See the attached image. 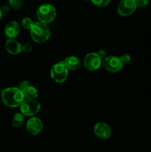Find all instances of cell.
<instances>
[{"label": "cell", "mask_w": 151, "mask_h": 152, "mask_svg": "<svg viewBox=\"0 0 151 152\" xmlns=\"http://www.w3.org/2000/svg\"><path fill=\"white\" fill-rule=\"evenodd\" d=\"M5 49L10 54L18 55L22 51V45L14 39H8L5 42Z\"/></svg>", "instance_id": "12"}, {"label": "cell", "mask_w": 151, "mask_h": 152, "mask_svg": "<svg viewBox=\"0 0 151 152\" xmlns=\"http://www.w3.org/2000/svg\"><path fill=\"white\" fill-rule=\"evenodd\" d=\"M2 16H3V13H2V11H1V7H0V19L2 18Z\"/></svg>", "instance_id": "24"}, {"label": "cell", "mask_w": 151, "mask_h": 152, "mask_svg": "<svg viewBox=\"0 0 151 152\" xmlns=\"http://www.w3.org/2000/svg\"><path fill=\"white\" fill-rule=\"evenodd\" d=\"M148 0H136V4L139 7H144L148 4Z\"/></svg>", "instance_id": "21"}, {"label": "cell", "mask_w": 151, "mask_h": 152, "mask_svg": "<svg viewBox=\"0 0 151 152\" xmlns=\"http://www.w3.org/2000/svg\"><path fill=\"white\" fill-rule=\"evenodd\" d=\"M136 0H121L117 10L120 16H128L133 14L137 8Z\"/></svg>", "instance_id": "8"}, {"label": "cell", "mask_w": 151, "mask_h": 152, "mask_svg": "<svg viewBox=\"0 0 151 152\" xmlns=\"http://www.w3.org/2000/svg\"><path fill=\"white\" fill-rule=\"evenodd\" d=\"M91 1L94 5L99 7H103L108 5L110 2V0H91Z\"/></svg>", "instance_id": "18"}, {"label": "cell", "mask_w": 151, "mask_h": 152, "mask_svg": "<svg viewBox=\"0 0 151 152\" xmlns=\"http://www.w3.org/2000/svg\"><path fill=\"white\" fill-rule=\"evenodd\" d=\"M24 123V116L22 113H16L12 119V126L15 128H19L22 126Z\"/></svg>", "instance_id": "15"}, {"label": "cell", "mask_w": 151, "mask_h": 152, "mask_svg": "<svg viewBox=\"0 0 151 152\" xmlns=\"http://www.w3.org/2000/svg\"><path fill=\"white\" fill-rule=\"evenodd\" d=\"M26 129L30 134L38 135L42 132L43 123L39 118L36 117H32L27 121Z\"/></svg>", "instance_id": "10"}, {"label": "cell", "mask_w": 151, "mask_h": 152, "mask_svg": "<svg viewBox=\"0 0 151 152\" xmlns=\"http://www.w3.org/2000/svg\"><path fill=\"white\" fill-rule=\"evenodd\" d=\"M38 22L44 24L51 23L56 16V8L50 4H44L40 6L36 12Z\"/></svg>", "instance_id": "3"}, {"label": "cell", "mask_w": 151, "mask_h": 152, "mask_svg": "<svg viewBox=\"0 0 151 152\" xmlns=\"http://www.w3.org/2000/svg\"><path fill=\"white\" fill-rule=\"evenodd\" d=\"M41 110V105L36 100L26 99L20 105L21 113L23 116L31 117L38 114Z\"/></svg>", "instance_id": "5"}, {"label": "cell", "mask_w": 151, "mask_h": 152, "mask_svg": "<svg viewBox=\"0 0 151 152\" xmlns=\"http://www.w3.org/2000/svg\"><path fill=\"white\" fill-rule=\"evenodd\" d=\"M34 22H33L32 19L29 17H25L22 20V26L25 28V30H30L32 28Z\"/></svg>", "instance_id": "16"}, {"label": "cell", "mask_w": 151, "mask_h": 152, "mask_svg": "<svg viewBox=\"0 0 151 152\" xmlns=\"http://www.w3.org/2000/svg\"><path fill=\"white\" fill-rule=\"evenodd\" d=\"M98 55H99V56L101 57V59H105V56H106V52H105V50H99V51L97 52Z\"/></svg>", "instance_id": "23"}, {"label": "cell", "mask_w": 151, "mask_h": 152, "mask_svg": "<svg viewBox=\"0 0 151 152\" xmlns=\"http://www.w3.org/2000/svg\"><path fill=\"white\" fill-rule=\"evenodd\" d=\"M1 11H2L3 14H5V13H9V11H10V6L4 5V6H3V7H1Z\"/></svg>", "instance_id": "22"}, {"label": "cell", "mask_w": 151, "mask_h": 152, "mask_svg": "<svg viewBox=\"0 0 151 152\" xmlns=\"http://www.w3.org/2000/svg\"><path fill=\"white\" fill-rule=\"evenodd\" d=\"M20 32V26L16 21H11L4 28V34L8 39H15Z\"/></svg>", "instance_id": "13"}, {"label": "cell", "mask_w": 151, "mask_h": 152, "mask_svg": "<svg viewBox=\"0 0 151 152\" xmlns=\"http://www.w3.org/2000/svg\"><path fill=\"white\" fill-rule=\"evenodd\" d=\"M10 7L13 10H19L22 5L23 0H8Z\"/></svg>", "instance_id": "17"}, {"label": "cell", "mask_w": 151, "mask_h": 152, "mask_svg": "<svg viewBox=\"0 0 151 152\" xmlns=\"http://www.w3.org/2000/svg\"><path fill=\"white\" fill-rule=\"evenodd\" d=\"M33 50V47L30 43H25L22 45V51L25 53H30Z\"/></svg>", "instance_id": "20"}, {"label": "cell", "mask_w": 151, "mask_h": 152, "mask_svg": "<svg viewBox=\"0 0 151 152\" xmlns=\"http://www.w3.org/2000/svg\"><path fill=\"white\" fill-rule=\"evenodd\" d=\"M83 64L88 71H96L100 68L102 64V59L96 52L89 53L84 56Z\"/></svg>", "instance_id": "6"}, {"label": "cell", "mask_w": 151, "mask_h": 152, "mask_svg": "<svg viewBox=\"0 0 151 152\" xmlns=\"http://www.w3.org/2000/svg\"><path fill=\"white\" fill-rule=\"evenodd\" d=\"M69 70L67 68L64 61L54 64L50 70V77L52 80L57 83H63L68 77Z\"/></svg>", "instance_id": "4"}, {"label": "cell", "mask_w": 151, "mask_h": 152, "mask_svg": "<svg viewBox=\"0 0 151 152\" xmlns=\"http://www.w3.org/2000/svg\"><path fill=\"white\" fill-rule=\"evenodd\" d=\"M85 1H91V0H85Z\"/></svg>", "instance_id": "25"}, {"label": "cell", "mask_w": 151, "mask_h": 152, "mask_svg": "<svg viewBox=\"0 0 151 152\" xmlns=\"http://www.w3.org/2000/svg\"><path fill=\"white\" fill-rule=\"evenodd\" d=\"M102 65L105 70L110 73H117L121 70L123 64L119 57L115 56H106L102 61Z\"/></svg>", "instance_id": "7"}, {"label": "cell", "mask_w": 151, "mask_h": 152, "mask_svg": "<svg viewBox=\"0 0 151 152\" xmlns=\"http://www.w3.org/2000/svg\"><path fill=\"white\" fill-rule=\"evenodd\" d=\"M93 132L97 137L102 140L108 139L111 134L110 128L104 122H99L96 123L93 129Z\"/></svg>", "instance_id": "11"}, {"label": "cell", "mask_w": 151, "mask_h": 152, "mask_svg": "<svg viewBox=\"0 0 151 152\" xmlns=\"http://www.w3.org/2000/svg\"><path fill=\"white\" fill-rule=\"evenodd\" d=\"M119 58L121 63L123 64V65H127V64L129 63V62H130V60H131V57H130V56L129 54H124L122 55V56H120Z\"/></svg>", "instance_id": "19"}, {"label": "cell", "mask_w": 151, "mask_h": 152, "mask_svg": "<svg viewBox=\"0 0 151 152\" xmlns=\"http://www.w3.org/2000/svg\"><path fill=\"white\" fill-rule=\"evenodd\" d=\"M30 31L31 38L36 43L45 42L50 37V31L48 25L41 22H34Z\"/></svg>", "instance_id": "2"}, {"label": "cell", "mask_w": 151, "mask_h": 152, "mask_svg": "<svg viewBox=\"0 0 151 152\" xmlns=\"http://www.w3.org/2000/svg\"><path fill=\"white\" fill-rule=\"evenodd\" d=\"M3 103L9 108H17L25 100L23 92L19 88L10 87L4 88L1 93Z\"/></svg>", "instance_id": "1"}, {"label": "cell", "mask_w": 151, "mask_h": 152, "mask_svg": "<svg viewBox=\"0 0 151 152\" xmlns=\"http://www.w3.org/2000/svg\"><path fill=\"white\" fill-rule=\"evenodd\" d=\"M19 88L23 92L25 99L36 100L38 97V91L28 81H22L19 85Z\"/></svg>", "instance_id": "9"}, {"label": "cell", "mask_w": 151, "mask_h": 152, "mask_svg": "<svg viewBox=\"0 0 151 152\" xmlns=\"http://www.w3.org/2000/svg\"><path fill=\"white\" fill-rule=\"evenodd\" d=\"M64 62H65L68 70H71V71H76V70L79 69L81 66V62L78 56H68V57L65 58Z\"/></svg>", "instance_id": "14"}]
</instances>
